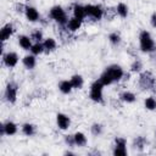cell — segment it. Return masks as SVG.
<instances>
[{
    "label": "cell",
    "instance_id": "obj_1",
    "mask_svg": "<svg viewBox=\"0 0 156 156\" xmlns=\"http://www.w3.org/2000/svg\"><path fill=\"white\" fill-rule=\"evenodd\" d=\"M138 84L141 90H152L156 91V78L150 71H144L139 76Z\"/></svg>",
    "mask_w": 156,
    "mask_h": 156
},
{
    "label": "cell",
    "instance_id": "obj_2",
    "mask_svg": "<svg viewBox=\"0 0 156 156\" xmlns=\"http://www.w3.org/2000/svg\"><path fill=\"white\" fill-rule=\"evenodd\" d=\"M139 46H140V50L144 52L151 54L156 51V44L147 30H141L139 35Z\"/></svg>",
    "mask_w": 156,
    "mask_h": 156
},
{
    "label": "cell",
    "instance_id": "obj_3",
    "mask_svg": "<svg viewBox=\"0 0 156 156\" xmlns=\"http://www.w3.org/2000/svg\"><path fill=\"white\" fill-rule=\"evenodd\" d=\"M49 15L58 24H67V22H68L67 21V15H66L65 10L61 6H54V7H51Z\"/></svg>",
    "mask_w": 156,
    "mask_h": 156
},
{
    "label": "cell",
    "instance_id": "obj_4",
    "mask_svg": "<svg viewBox=\"0 0 156 156\" xmlns=\"http://www.w3.org/2000/svg\"><path fill=\"white\" fill-rule=\"evenodd\" d=\"M102 88H104V84L98 79L95 80L91 87H90V93H89V98L95 101V102H101L102 101Z\"/></svg>",
    "mask_w": 156,
    "mask_h": 156
},
{
    "label": "cell",
    "instance_id": "obj_5",
    "mask_svg": "<svg viewBox=\"0 0 156 156\" xmlns=\"http://www.w3.org/2000/svg\"><path fill=\"white\" fill-rule=\"evenodd\" d=\"M17 91H18V85L15 82H9L6 88H5V93H4L5 100L7 102H10V104L16 102V100H17Z\"/></svg>",
    "mask_w": 156,
    "mask_h": 156
},
{
    "label": "cell",
    "instance_id": "obj_6",
    "mask_svg": "<svg viewBox=\"0 0 156 156\" xmlns=\"http://www.w3.org/2000/svg\"><path fill=\"white\" fill-rule=\"evenodd\" d=\"M105 72L111 77L112 82H118V80H121L122 77L124 76V72H123L122 67L118 66V65H111V66L106 67Z\"/></svg>",
    "mask_w": 156,
    "mask_h": 156
},
{
    "label": "cell",
    "instance_id": "obj_7",
    "mask_svg": "<svg viewBox=\"0 0 156 156\" xmlns=\"http://www.w3.org/2000/svg\"><path fill=\"white\" fill-rule=\"evenodd\" d=\"M85 11H87V16H90L94 20H100L104 15V11L99 5H87Z\"/></svg>",
    "mask_w": 156,
    "mask_h": 156
},
{
    "label": "cell",
    "instance_id": "obj_8",
    "mask_svg": "<svg viewBox=\"0 0 156 156\" xmlns=\"http://www.w3.org/2000/svg\"><path fill=\"white\" fill-rule=\"evenodd\" d=\"M2 62L6 67H15L18 62V55L16 52L9 51L2 55Z\"/></svg>",
    "mask_w": 156,
    "mask_h": 156
},
{
    "label": "cell",
    "instance_id": "obj_9",
    "mask_svg": "<svg viewBox=\"0 0 156 156\" xmlns=\"http://www.w3.org/2000/svg\"><path fill=\"white\" fill-rule=\"evenodd\" d=\"M56 123H57V127H58L60 129L65 130V129H67V128L69 127L71 119H69V117H68L67 115H65V113H57V116H56Z\"/></svg>",
    "mask_w": 156,
    "mask_h": 156
},
{
    "label": "cell",
    "instance_id": "obj_10",
    "mask_svg": "<svg viewBox=\"0 0 156 156\" xmlns=\"http://www.w3.org/2000/svg\"><path fill=\"white\" fill-rule=\"evenodd\" d=\"M13 26L11 24V23H7V24H5L2 28H1V30H0V39H1V41L4 43V41H6L7 39H10V37L12 35V33H13Z\"/></svg>",
    "mask_w": 156,
    "mask_h": 156
},
{
    "label": "cell",
    "instance_id": "obj_11",
    "mask_svg": "<svg viewBox=\"0 0 156 156\" xmlns=\"http://www.w3.org/2000/svg\"><path fill=\"white\" fill-rule=\"evenodd\" d=\"M24 15H26V17H27V20L29 22H35V21L39 20V12L33 6H27L26 11H24Z\"/></svg>",
    "mask_w": 156,
    "mask_h": 156
},
{
    "label": "cell",
    "instance_id": "obj_12",
    "mask_svg": "<svg viewBox=\"0 0 156 156\" xmlns=\"http://www.w3.org/2000/svg\"><path fill=\"white\" fill-rule=\"evenodd\" d=\"M4 124V130H5V135H15L17 133V124L12 121H7Z\"/></svg>",
    "mask_w": 156,
    "mask_h": 156
},
{
    "label": "cell",
    "instance_id": "obj_13",
    "mask_svg": "<svg viewBox=\"0 0 156 156\" xmlns=\"http://www.w3.org/2000/svg\"><path fill=\"white\" fill-rule=\"evenodd\" d=\"M73 16L83 21V20L87 17L85 6H82V5H78V4H76V5L73 6Z\"/></svg>",
    "mask_w": 156,
    "mask_h": 156
},
{
    "label": "cell",
    "instance_id": "obj_14",
    "mask_svg": "<svg viewBox=\"0 0 156 156\" xmlns=\"http://www.w3.org/2000/svg\"><path fill=\"white\" fill-rule=\"evenodd\" d=\"M18 44L22 49L24 50H30L32 48V38L30 37H27V35H20L18 37Z\"/></svg>",
    "mask_w": 156,
    "mask_h": 156
},
{
    "label": "cell",
    "instance_id": "obj_15",
    "mask_svg": "<svg viewBox=\"0 0 156 156\" xmlns=\"http://www.w3.org/2000/svg\"><path fill=\"white\" fill-rule=\"evenodd\" d=\"M23 62V66L28 69H33L35 67V63H37V60H35V55H26L22 60Z\"/></svg>",
    "mask_w": 156,
    "mask_h": 156
},
{
    "label": "cell",
    "instance_id": "obj_16",
    "mask_svg": "<svg viewBox=\"0 0 156 156\" xmlns=\"http://www.w3.org/2000/svg\"><path fill=\"white\" fill-rule=\"evenodd\" d=\"M80 26H82V20H79V18H77V17H72V18H69V21L67 22V28L71 30V32H76V30H78L79 28H80Z\"/></svg>",
    "mask_w": 156,
    "mask_h": 156
},
{
    "label": "cell",
    "instance_id": "obj_17",
    "mask_svg": "<svg viewBox=\"0 0 156 156\" xmlns=\"http://www.w3.org/2000/svg\"><path fill=\"white\" fill-rule=\"evenodd\" d=\"M43 45H44V51L49 54L56 49V40L54 38H46L43 41Z\"/></svg>",
    "mask_w": 156,
    "mask_h": 156
},
{
    "label": "cell",
    "instance_id": "obj_18",
    "mask_svg": "<svg viewBox=\"0 0 156 156\" xmlns=\"http://www.w3.org/2000/svg\"><path fill=\"white\" fill-rule=\"evenodd\" d=\"M69 80H71V84H72L73 89H80V88L83 87V83H84L83 77H82L80 74H74V76H72V78H71Z\"/></svg>",
    "mask_w": 156,
    "mask_h": 156
},
{
    "label": "cell",
    "instance_id": "obj_19",
    "mask_svg": "<svg viewBox=\"0 0 156 156\" xmlns=\"http://www.w3.org/2000/svg\"><path fill=\"white\" fill-rule=\"evenodd\" d=\"M73 136H74V143H76L77 146H85V144H87V136H85L84 133L77 132V133H74Z\"/></svg>",
    "mask_w": 156,
    "mask_h": 156
},
{
    "label": "cell",
    "instance_id": "obj_20",
    "mask_svg": "<svg viewBox=\"0 0 156 156\" xmlns=\"http://www.w3.org/2000/svg\"><path fill=\"white\" fill-rule=\"evenodd\" d=\"M58 89L62 94H69L73 89L72 84H71V80H62L60 84H58Z\"/></svg>",
    "mask_w": 156,
    "mask_h": 156
},
{
    "label": "cell",
    "instance_id": "obj_21",
    "mask_svg": "<svg viewBox=\"0 0 156 156\" xmlns=\"http://www.w3.org/2000/svg\"><path fill=\"white\" fill-rule=\"evenodd\" d=\"M22 133L27 136H32L35 134V126L32 123H24L22 124Z\"/></svg>",
    "mask_w": 156,
    "mask_h": 156
},
{
    "label": "cell",
    "instance_id": "obj_22",
    "mask_svg": "<svg viewBox=\"0 0 156 156\" xmlns=\"http://www.w3.org/2000/svg\"><path fill=\"white\" fill-rule=\"evenodd\" d=\"M119 98H121V100L122 101H124V102H127V104H132V102H134L135 101V94L134 93H132V91H123L121 95H119Z\"/></svg>",
    "mask_w": 156,
    "mask_h": 156
},
{
    "label": "cell",
    "instance_id": "obj_23",
    "mask_svg": "<svg viewBox=\"0 0 156 156\" xmlns=\"http://www.w3.org/2000/svg\"><path fill=\"white\" fill-rule=\"evenodd\" d=\"M116 13L118 16H121L122 18H126L128 16V6L126 4H123V2H119L117 5V7H116Z\"/></svg>",
    "mask_w": 156,
    "mask_h": 156
},
{
    "label": "cell",
    "instance_id": "obj_24",
    "mask_svg": "<svg viewBox=\"0 0 156 156\" xmlns=\"http://www.w3.org/2000/svg\"><path fill=\"white\" fill-rule=\"evenodd\" d=\"M145 144H146V140H145V138L144 136H136L135 139H134V141H133V146L135 147V149H138V150H143L144 149V146H145Z\"/></svg>",
    "mask_w": 156,
    "mask_h": 156
},
{
    "label": "cell",
    "instance_id": "obj_25",
    "mask_svg": "<svg viewBox=\"0 0 156 156\" xmlns=\"http://www.w3.org/2000/svg\"><path fill=\"white\" fill-rule=\"evenodd\" d=\"M144 106H145L147 110H150V111L156 110V99H155L154 96H149V98H146L145 101H144Z\"/></svg>",
    "mask_w": 156,
    "mask_h": 156
},
{
    "label": "cell",
    "instance_id": "obj_26",
    "mask_svg": "<svg viewBox=\"0 0 156 156\" xmlns=\"http://www.w3.org/2000/svg\"><path fill=\"white\" fill-rule=\"evenodd\" d=\"M30 52H32L33 55H39V54L44 52V45H43L41 43H35V44H33L32 48H30Z\"/></svg>",
    "mask_w": 156,
    "mask_h": 156
},
{
    "label": "cell",
    "instance_id": "obj_27",
    "mask_svg": "<svg viewBox=\"0 0 156 156\" xmlns=\"http://www.w3.org/2000/svg\"><path fill=\"white\" fill-rule=\"evenodd\" d=\"M108 40H110L111 44H113V45H118V44L121 43V35H119L117 32L110 33V35H108Z\"/></svg>",
    "mask_w": 156,
    "mask_h": 156
},
{
    "label": "cell",
    "instance_id": "obj_28",
    "mask_svg": "<svg viewBox=\"0 0 156 156\" xmlns=\"http://www.w3.org/2000/svg\"><path fill=\"white\" fill-rule=\"evenodd\" d=\"M99 80L104 84V87H105V85H110V84H112V83H113V82H112V79H111V77H110L105 71L101 73V76H100V78H99Z\"/></svg>",
    "mask_w": 156,
    "mask_h": 156
},
{
    "label": "cell",
    "instance_id": "obj_29",
    "mask_svg": "<svg viewBox=\"0 0 156 156\" xmlns=\"http://www.w3.org/2000/svg\"><path fill=\"white\" fill-rule=\"evenodd\" d=\"M90 130H91V134L93 135H100L102 134V126L100 123H94L91 127H90Z\"/></svg>",
    "mask_w": 156,
    "mask_h": 156
},
{
    "label": "cell",
    "instance_id": "obj_30",
    "mask_svg": "<svg viewBox=\"0 0 156 156\" xmlns=\"http://www.w3.org/2000/svg\"><path fill=\"white\" fill-rule=\"evenodd\" d=\"M141 68H143V63H141V61L138 60V58L134 60L133 63H132V66H130V71H132V72H140Z\"/></svg>",
    "mask_w": 156,
    "mask_h": 156
},
{
    "label": "cell",
    "instance_id": "obj_31",
    "mask_svg": "<svg viewBox=\"0 0 156 156\" xmlns=\"http://www.w3.org/2000/svg\"><path fill=\"white\" fill-rule=\"evenodd\" d=\"M30 38H32V40H34L35 43H40V41L43 40V33H41L39 29H37V30H34V32L32 33Z\"/></svg>",
    "mask_w": 156,
    "mask_h": 156
},
{
    "label": "cell",
    "instance_id": "obj_32",
    "mask_svg": "<svg viewBox=\"0 0 156 156\" xmlns=\"http://www.w3.org/2000/svg\"><path fill=\"white\" fill-rule=\"evenodd\" d=\"M113 155L115 156H126L127 155V149L126 147H121V146H115Z\"/></svg>",
    "mask_w": 156,
    "mask_h": 156
},
{
    "label": "cell",
    "instance_id": "obj_33",
    "mask_svg": "<svg viewBox=\"0 0 156 156\" xmlns=\"http://www.w3.org/2000/svg\"><path fill=\"white\" fill-rule=\"evenodd\" d=\"M65 143L68 145V146H74L76 143H74V136L73 135H65Z\"/></svg>",
    "mask_w": 156,
    "mask_h": 156
},
{
    "label": "cell",
    "instance_id": "obj_34",
    "mask_svg": "<svg viewBox=\"0 0 156 156\" xmlns=\"http://www.w3.org/2000/svg\"><path fill=\"white\" fill-rule=\"evenodd\" d=\"M126 145H127V141H126V139H123V138H116V139H115V146L126 147Z\"/></svg>",
    "mask_w": 156,
    "mask_h": 156
},
{
    "label": "cell",
    "instance_id": "obj_35",
    "mask_svg": "<svg viewBox=\"0 0 156 156\" xmlns=\"http://www.w3.org/2000/svg\"><path fill=\"white\" fill-rule=\"evenodd\" d=\"M26 7L27 6H24L23 4H16V11L17 12H24L26 11Z\"/></svg>",
    "mask_w": 156,
    "mask_h": 156
},
{
    "label": "cell",
    "instance_id": "obj_36",
    "mask_svg": "<svg viewBox=\"0 0 156 156\" xmlns=\"http://www.w3.org/2000/svg\"><path fill=\"white\" fill-rule=\"evenodd\" d=\"M150 22H151V26L156 28V13H154V15L151 16V20H150Z\"/></svg>",
    "mask_w": 156,
    "mask_h": 156
},
{
    "label": "cell",
    "instance_id": "obj_37",
    "mask_svg": "<svg viewBox=\"0 0 156 156\" xmlns=\"http://www.w3.org/2000/svg\"><path fill=\"white\" fill-rule=\"evenodd\" d=\"M0 135H1V136L5 135V130H4V124H2V123L0 124Z\"/></svg>",
    "mask_w": 156,
    "mask_h": 156
}]
</instances>
